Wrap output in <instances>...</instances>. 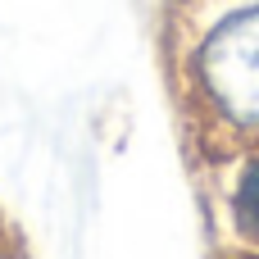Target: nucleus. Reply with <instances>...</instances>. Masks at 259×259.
Returning a JSON list of instances; mask_svg holds the SVG:
<instances>
[{"mask_svg": "<svg viewBox=\"0 0 259 259\" xmlns=\"http://www.w3.org/2000/svg\"><path fill=\"white\" fill-rule=\"evenodd\" d=\"M196 73L228 123L259 127V9H246L209 32Z\"/></svg>", "mask_w": 259, "mask_h": 259, "instance_id": "obj_1", "label": "nucleus"}, {"mask_svg": "<svg viewBox=\"0 0 259 259\" xmlns=\"http://www.w3.org/2000/svg\"><path fill=\"white\" fill-rule=\"evenodd\" d=\"M232 219L246 241H259V155L241 168L237 191H232Z\"/></svg>", "mask_w": 259, "mask_h": 259, "instance_id": "obj_2", "label": "nucleus"}]
</instances>
